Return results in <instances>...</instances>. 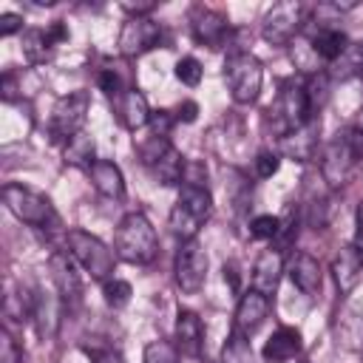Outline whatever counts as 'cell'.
I'll return each mask as SVG.
<instances>
[{
  "instance_id": "1",
  "label": "cell",
  "mask_w": 363,
  "mask_h": 363,
  "mask_svg": "<svg viewBox=\"0 0 363 363\" xmlns=\"http://www.w3.org/2000/svg\"><path fill=\"white\" fill-rule=\"evenodd\" d=\"M363 164V130L346 128L320 153V179L329 187H343Z\"/></svg>"
},
{
  "instance_id": "2",
  "label": "cell",
  "mask_w": 363,
  "mask_h": 363,
  "mask_svg": "<svg viewBox=\"0 0 363 363\" xmlns=\"http://www.w3.org/2000/svg\"><path fill=\"white\" fill-rule=\"evenodd\" d=\"M213 216V196L204 184H190L184 182L176 204L167 216V227L179 241H193L199 235V230L207 224V218Z\"/></svg>"
},
{
  "instance_id": "3",
  "label": "cell",
  "mask_w": 363,
  "mask_h": 363,
  "mask_svg": "<svg viewBox=\"0 0 363 363\" xmlns=\"http://www.w3.org/2000/svg\"><path fill=\"white\" fill-rule=\"evenodd\" d=\"M0 196H3V204L9 207V213L14 218H20L23 224H28L34 230H43V233H54V230L62 227L51 199L26 187V184H3Z\"/></svg>"
},
{
  "instance_id": "4",
  "label": "cell",
  "mask_w": 363,
  "mask_h": 363,
  "mask_svg": "<svg viewBox=\"0 0 363 363\" xmlns=\"http://www.w3.org/2000/svg\"><path fill=\"white\" fill-rule=\"evenodd\" d=\"M113 247H116V258H122L128 264H136V267H145L156 258L159 238H156V230L147 221V216L128 213L116 227Z\"/></svg>"
},
{
  "instance_id": "5",
  "label": "cell",
  "mask_w": 363,
  "mask_h": 363,
  "mask_svg": "<svg viewBox=\"0 0 363 363\" xmlns=\"http://www.w3.org/2000/svg\"><path fill=\"white\" fill-rule=\"evenodd\" d=\"M309 119H318V116H312V111H309V99H306V85H303V79H286V82L281 85L275 102H272L269 111H267V122H269L272 133L284 139L286 133L303 128Z\"/></svg>"
},
{
  "instance_id": "6",
  "label": "cell",
  "mask_w": 363,
  "mask_h": 363,
  "mask_svg": "<svg viewBox=\"0 0 363 363\" xmlns=\"http://www.w3.org/2000/svg\"><path fill=\"white\" fill-rule=\"evenodd\" d=\"M65 244H68V255L94 278V281H108L113 278L116 269V252L108 250L105 241H99L96 235L85 233V230H68L65 233Z\"/></svg>"
},
{
  "instance_id": "7",
  "label": "cell",
  "mask_w": 363,
  "mask_h": 363,
  "mask_svg": "<svg viewBox=\"0 0 363 363\" xmlns=\"http://www.w3.org/2000/svg\"><path fill=\"white\" fill-rule=\"evenodd\" d=\"M224 79H227V88H230L233 102L250 105L261 94L264 68H261V62H258L255 54H250V51H233L227 57V62H224Z\"/></svg>"
},
{
  "instance_id": "8",
  "label": "cell",
  "mask_w": 363,
  "mask_h": 363,
  "mask_svg": "<svg viewBox=\"0 0 363 363\" xmlns=\"http://www.w3.org/2000/svg\"><path fill=\"white\" fill-rule=\"evenodd\" d=\"M303 23H306V6L298 0H284V3H275L264 14L261 34L272 45H289L303 28Z\"/></svg>"
},
{
  "instance_id": "9",
  "label": "cell",
  "mask_w": 363,
  "mask_h": 363,
  "mask_svg": "<svg viewBox=\"0 0 363 363\" xmlns=\"http://www.w3.org/2000/svg\"><path fill=\"white\" fill-rule=\"evenodd\" d=\"M88 108H91L88 91H71V94L60 96L57 105H54V111H51V119H48L51 139L54 142H68L74 133H79L82 125H85Z\"/></svg>"
},
{
  "instance_id": "10",
  "label": "cell",
  "mask_w": 363,
  "mask_h": 363,
  "mask_svg": "<svg viewBox=\"0 0 363 363\" xmlns=\"http://www.w3.org/2000/svg\"><path fill=\"white\" fill-rule=\"evenodd\" d=\"M173 275H176V284L184 295H196L204 286V281H207V252L196 238L182 241V247L176 252V261H173Z\"/></svg>"
},
{
  "instance_id": "11",
  "label": "cell",
  "mask_w": 363,
  "mask_h": 363,
  "mask_svg": "<svg viewBox=\"0 0 363 363\" xmlns=\"http://www.w3.org/2000/svg\"><path fill=\"white\" fill-rule=\"evenodd\" d=\"M162 43V26L153 17H128L119 31V54L122 57H142Z\"/></svg>"
},
{
  "instance_id": "12",
  "label": "cell",
  "mask_w": 363,
  "mask_h": 363,
  "mask_svg": "<svg viewBox=\"0 0 363 363\" xmlns=\"http://www.w3.org/2000/svg\"><path fill=\"white\" fill-rule=\"evenodd\" d=\"M190 34L199 45L221 48L230 40V20L221 11L199 6V9H193V17H190Z\"/></svg>"
},
{
  "instance_id": "13",
  "label": "cell",
  "mask_w": 363,
  "mask_h": 363,
  "mask_svg": "<svg viewBox=\"0 0 363 363\" xmlns=\"http://www.w3.org/2000/svg\"><path fill=\"white\" fill-rule=\"evenodd\" d=\"M269 315V298L255 292V289H247L241 298H238V306H235V318H233V329L241 332V335H252Z\"/></svg>"
},
{
  "instance_id": "14",
  "label": "cell",
  "mask_w": 363,
  "mask_h": 363,
  "mask_svg": "<svg viewBox=\"0 0 363 363\" xmlns=\"http://www.w3.org/2000/svg\"><path fill=\"white\" fill-rule=\"evenodd\" d=\"M281 275H284V252L269 247L252 264V289L267 295V298H272L278 284H281Z\"/></svg>"
},
{
  "instance_id": "15",
  "label": "cell",
  "mask_w": 363,
  "mask_h": 363,
  "mask_svg": "<svg viewBox=\"0 0 363 363\" xmlns=\"http://www.w3.org/2000/svg\"><path fill=\"white\" fill-rule=\"evenodd\" d=\"M48 267H51L54 286H57V292H60L62 303H65V306L77 303V301H79V295H82V284H79V275H77V269H74V264H71L68 252H54V255H51V261H48Z\"/></svg>"
},
{
  "instance_id": "16",
  "label": "cell",
  "mask_w": 363,
  "mask_h": 363,
  "mask_svg": "<svg viewBox=\"0 0 363 363\" xmlns=\"http://www.w3.org/2000/svg\"><path fill=\"white\" fill-rule=\"evenodd\" d=\"M204 346V326L201 318L190 309H182L176 318V349L184 357H199Z\"/></svg>"
},
{
  "instance_id": "17",
  "label": "cell",
  "mask_w": 363,
  "mask_h": 363,
  "mask_svg": "<svg viewBox=\"0 0 363 363\" xmlns=\"http://www.w3.org/2000/svg\"><path fill=\"white\" fill-rule=\"evenodd\" d=\"M318 130H320V122L309 119L303 128H298V130H292L281 139V150L292 162H309L318 153Z\"/></svg>"
},
{
  "instance_id": "18",
  "label": "cell",
  "mask_w": 363,
  "mask_h": 363,
  "mask_svg": "<svg viewBox=\"0 0 363 363\" xmlns=\"http://www.w3.org/2000/svg\"><path fill=\"white\" fill-rule=\"evenodd\" d=\"M301 352V332L292 326H281L269 335V340L261 349L264 363H289Z\"/></svg>"
},
{
  "instance_id": "19",
  "label": "cell",
  "mask_w": 363,
  "mask_h": 363,
  "mask_svg": "<svg viewBox=\"0 0 363 363\" xmlns=\"http://www.w3.org/2000/svg\"><path fill=\"white\" fill-rule=\"evenodd\" d=\"M116 102V116H119V122L128 128V130H139V128H145V125H150V105H147V99H145V94L142 91H136V88H130V91H125L119 99H113Z\"/></svg>"
},
{
  "instance_id": "20",
  "label": "cell",
  "mask_w": 363,
  "mask_h": 363,
  "mask_svg": "<svg viewBox=\"0 0 363 363\" xmlns=\"http://www.w3.org/2000/svg\"><path fill=\"white\" fill-rule=\"evenodd\" d=\"M289 278L292 284L306 295V298H315L320 292V264L318 258H312L309 252H295V258L289 261Z\"/></svg>"
},
{
  "instance_id": "21",
  "label": "cell",
  "mask_w": 363,
  "mask_h": 363,
  "mask_svg": "<svg viewBox=\"0 0 363 363\" xmlns=\"http://www.w3.org/2000/svg\"><path fill=\"white\" fill-rule=\"evenodd\" d=\"M62 309H65V303H62L60 292H45V289L34 292V320H37V329L43 337H51L57 332Z\"/></svg>"
},
{
  "instance_id": "22",
  "label": "cell",
  "mask_w": 363,
  "mask_h": 363,
  "mask_svg": "<svg viewBox=\"0 0 363 363\" xmlns=\"http://www.w3.org/2000/svg\"><path fill=\"white\" fill-rule=\"evenodd\" d=\"M346 45H349V40H346V34L340 31V28H335V26H318L315 31H309V48L315 51V57H320L323 62H335L343 51H346Z\"/></svg>"
},
{
  "instance_id": "23",
  "label": "cell",
  "mask_w": 363,
  "mask_h": 363,
  "mask_svg": "<svg viewBox=\"0 0 363 363\" xmlns=\"http://www.w3.org/2000/svg\"><path fill=\"white\" fill-rule=\"evenodd\" d=\"M360 272H363V255H360L352 244L343 247V250L335 255V261H332V275H335L337 289H340V292H352V286L357 284Z\"/></svg>"
},
{
  "instance_id": "24",
  "label": "cell",
  "mask_w": 363,
  "mask_h": 363,
  "mask_svg": "<svg viewBox=\"0 0 363 363\" xmlns=\"http://www.w3.org/2000/svg\"><path fill=\"white\" fill-rule=\"evenodd\" d=\"M88 173H91L94 187H96L105 199H122V196H125V179H122V170H119L113 162L96 159V162L88 167Z\"/></svg>"
},
{
  "instance_id": "25",
  "label": "cell",
  "mask_w": 363,
  "mask_h": 363,
  "mask_svg": "<svg viewBox=\"0 0 363 363\" xmlns=\"http://www.w3.org/2000/svg\"><path fill=\"white\" fill-rule=\"evenodd\" d=\"M150 173L156 176V182L159 184H179L182 179H184V167H187V162H184V156L173 147V145H167L150 164Z\"/></svg>"
},
{
  "instance_id": "26",
  "label": "cell",
  "mask_w": 363,
  "mask_h": 363,
  "mask_svg": "<svg viewBox=\"0 0 363 363\" xmlns=\"http://www.w3.org/2000/svg\"><path fill=\"white\" fill-rule=\"evenodd\" d=\"M360 74H363V43H349L346 51L335 62H329V79L346 82Z\"/></svg>"
},
{
  "instance_id": "27",
  "label": "cell",
  "mask_w": 363,
  "mask_h": 363,
  "mask_svg": "<svg viewBox=\"0 0 363 363\" xmlns=\"http://www.w3.org/2000/svg\"><path fill=\"white\" fill-rule=\"evenodd\" d=\"M57 43L51 40L48 28H26L23 31V57L31 62V65H40L51 57V48Z\"/></svg>"
},
{
  "instance_id": "28",
  "label": "cell",
  "mask_w": 363,
  "mask_h": 363,
  "mask_svg": "<svg viewBox=\"0 0 363 363\" xmlns=\"http://www.w3.org/2000/svg\"><path fill=\"white\" fill-rule=\"evenodd\" d=\"M62 156H65V162L74 164V167H91V164L96 162V159H94V139H91L85 130L74 133V136L65 142Z\"/></svg>"
},
{
  "instance_id": "29",
  "label": "cell",
  "mask_w": 363,
  "mask_h": 363,
  "mask_svg": "<svg viewBox=\"0 0 363 363\" xmlns=\"http://www.w3.org/2000/svg\"><path fill=\"white\" fill-rule=\"evenodd\" d=\"M221 363H255V352H252L250 337L233 329V332L227 335V340H224Z\"/></svg>"
},
{
  "instance_id": "30",
  "label": "cell",
  "mask_w": 363,
  "mask_h": 363,
  "mask_svg": "<svg viewBox=\"0 0 363 363\" xmlns=\"http://www.w3.org/2000/svg\"><path fill=\"white\" fill-rule=\"evenodd\" d=\"M326 218H329V199H326L323 193L309 190V196H306V201H303V221H306L309 227L320 230V227H326Z\"/></svg>"
},
{
  "instance_id": "31",
  "label": "cell",
  "mask_w": 363,
  "mask_h": 363,
  "mask_svg": "<svg viewBox=\"0 0 363 363\" xmlns=\"http://www.w3.org/2000/svg\"><path fill=\"white\" fill-rule=\"evenodd\" d=\"M306 85V99H309V111L312 116H318V111L326 105L329 99V74H312L303 79Z\"/></svg>"
},
{
  "instance_id": "32",
  "label": "cell",
  "mask_w": 363,
  "mask_h": 363,
  "mask_svg": "<svg viewBox=\"0 0 363 363\" xmlns=\"http://www.w3.org/2000/svg\"><path fill=\"white\" fill-rule=\"evenodd\" d=\"M96 82H99V88L111 96V99H119L125 91H130L133 85H128V79H125V74L119 71V68H113V65H105V68H99V74H96Z\"/></svg>"
},
{
  "instance_id": "33",
  "label": "cell",
  "mask_w": 363,
  "mask_h": 363,
  "mask_svg": "<svg viewBox=\"0 0 363 363\" xmlns=\"http://www.w3.org/2000/svg\"><path fill=\"white\" fill-rule=\"evenodd\" d=\"M102 295H105V303L108 306H113V309H122V306H128V301H130V295H133V289H130V284L128 281H122V278H108L105 284H102Z\"/></svg>"
},
{
  "instance_id": "34",
  "label": "cell",
  "mask_w": 363,
  "mask_h": 363,
  "mask_svg": "<svg viewBox=\"0 0 363 363\" xmlns=\"http://www.w3.org/2000/svg\"><path fill=\"white\" fill-rule=\"evenodd\" d=\"M145 363H179V349L170 340H150L145 346Z\"/></svg>"
},
{
  "instance_id": "35",
  "label": "cell",
  "mask_w": 363,
  "mask_h": 363,
  "mask_svg": "<svg viewBox=\"0 0 363 363\" xmlns=\"http://www.w3.org/2000/svg\"><path fill=\"white\" fill-rule=\"evenodd\" d=\"M201 74H204V68H201V62H199L196 57H182V60L176 62V77H179V82H184V85H190V88H196V85L201 82Z\"/></svg>"
},
{
  "instance_id": "36",
  "label": "cell",
  "mask_w": 363,
  "mask_h": 363,
  "mask_svg": "<svg viewBox=\"0 0 363 363\" xmlns=\"http://www.w3.org/2000/svg\"><path fill=\"white\" fill-rule=\"evenodd\" d=\"M278 230H281V218H278V216H267V213H264V216H255V218L250 221L252 238H264V241L269 238V241H272V238L278 235Z\"/></svg>"
},
{
  "instance_id": "37",
  "label": "cell",
  "mask_w": 363,
  "mask_h": 363,
  "mask_svg": "<svg viewBox=\"0 0 363 363\" xmlns=\"http://www.w3.org/2000/svg\"><path fill=\"white\" fill-rule=\"evenodd\" d=\"M278 167H281L278 153H272V150H261V153L255 156V176H258V179H269V176H275Z\"/></svg>"
},
{
  "instance_id": "38",
  "label": "cell",
  "mask_w": 363,
  "mask_h": 363,
  "mask_svg": "<svg viewBox=\"0 0 363 363\" xmlns=\"http://www.w3.org/2000/svg\"><path fill=\"white\" fill-rule=\"evenodd\" d=\"M176 116L170 111H153L150 113V128H153V136H167L170 128H173Z\"/></svg>"
},
{
  "instance_id": "39",
  "label": "cell",
  "mask_w": 363,
  "mask_h": 363,
  "mask_svg": "<svg viewBox=\"0 0 363 363\" xmlns=\"http://www.w3.org/2000/svg\"><path fill=\"white\" fill-rule=\"evenodd\" d=\"M20 360H23V354L14 343V337L9 332H3L0 335V363H20Z\"/></svg>"
},
{
  "instance_id": "40",
  "label": "cell",
  "mask_w": 363,
  "mask_h": 363,
  "mask_svg": "<svg viewBox=\"0 0 363 363\" xmlns=\"http://www.w3.org/2000/svg\"><path fill=\"white\" fill-rule=\"evenodd\" d=\"M85 352H88L91 363H122V354L111 346H88Z\"/></svg>"
},
{
  "instance_id": "41",
  "label": "cell",
  "mask_w": 363,
  "mask_h": 363,
  "mask_svg": "<svg viewBox=\"0 0 363 363\" xmlns=\"http://www.w3.org/2000/svg\"><path fill=\"white\" fill-rule=\"evenodd\" d=\"M17 31H23V17L14 14V11L0 14V37H11V34H17Z\"/></svg>"
},
{
  "instance_id": "42",
  "label": "cell",
  "mask_w": 363,
  "mask_h": 363,
  "mask_svg": "<svg viewBox=\"0 0 363 363\" xmlns=\"http://www.w3.org/2000/svg\"><path fill=\"white\" fill-rule=\"evenodd\" d=\"M352 247L363 255V199H360L357 213H354V241H352Z\"/></svg>"
},
{
  "instance_id": "43",
  "label": "cell",
  "mask_w": 363,
  "mask_h": 363,
  "mask_svg": "<svg viewBox=\"0 0 363 363\" xmlns=\"http://www.w3.org/2000/svg\"><path fill=\"white\" fill-rule=\"evenodd\" d=\"M196 113H199V105L187 99L184 105H179V113H176V119H182V122H193V119H196Z\"/></svg>"
},
{
  "instance_id": "44",
  "label": "cell",
  "mask_w": 363,
  "mask_h": 363,
  "mask_svg": "<svg viewBox=\"0 0 363 363\" xmlns=\"http://www.w3.org/2000/svg\"><path fill=\"white\" fill-rule=\"evenodd\" d=\"M227 278H230V286L238 289V272H235V264H227V267H224V281H227Z\"/></svg>"
},
{
  "instance_id": "45",
  "label": "cell",
  "mask_w": 363,
  "mask_h": 363,
  "mask_svg": "<svg viewBox=\"0 0 363 363\" xmlns=\"http://www.w3.org/2000/svg\"><path fill=\"white\" fill-rule=\"evenodd\" d=\"M354 128H360V130H363V108H360V113H357V122H354Z\"/></svg>"
},
{
  "instance_id": "46",
  "label": "cell",
  "mask_w": 363,
  "mask_h": 363,
  "mask_svg": "<svg viewBox=\"0 0 363 363\" xmlns=\"http://www.w3.org/2000/svg\"><path fill=\"white\" fill-rule=\"evenodd\" d=\"M360 79H363V74H360Z\"/></svg>"
}]
</instances>
